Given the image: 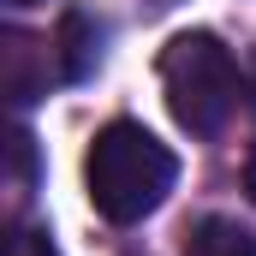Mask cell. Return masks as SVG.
Wrapping results in <instances>:
<instances>
[{
    "mask_svg": "<svg viewBox=\"0 0 256 256\" xmlns=\"http://www.w3.org/2000/svg\"><path fill=\"white\" fill-rule=\"evenodd\" d=\"M84 179H90V202L108 220L131 226V220H143V214H155L167 202L173 179H179V161H173V149L161 137H149L143 126L114 120V126L90 143Z\"/></svg>",
    "mask_w": 256,
    "mask_h": 256,
    "instance_id": "cell-1",
    "label": "cell"
},
{
    "mask_svg": "<svg viewBox=\"0 0 256 256\" xmlns=\"http://www.w3.org/2000/svg\"><path fill=\"white\" fill-rule=\"evenodd\" d=\"M161 90H167V108H173V120L185 131L214 137V131L232 120L244 84H238V60L220 48V36L185 30L161 54Z\"/></svg>",
    "mask_w": 256,
    "mask_h": 256,
    "instance_id": "cell-2",
    "label": "cell"
},
{
    "mask_svg": "<svg viewBox=\"0 0 256 256\" xmlns=\"http://www.w3.org/2000/svg\"><path fill=\"white\" fill-rule=\"evenodd\" d=\"M48 78H54V42L6 30V42H0V84H6V96L12 102H36Z\"/></svg>",
    "mask_w": 256,
    "mask_h": 256,
    "instance_id": "cell-3",
    "label": "cell"
},
{
    "mask_svg": "<svg viewBox=\"0 0 256 256\" xmlns=\"http://www.w3.org/2000/svg\"><path fill=\"white\" fill-rule=\"evenodd\" d=\"M185 256H256V232H250V226H238V220L208 214V220H196V226H191Z\"/></svg>",
    "mask_w": 256,
    "mask_h": 256,
    "instance_id": "cell-4",
    "label": "cell"
},
{
    "mask_svg": "<svg viewBox=\"0 0 256 256\" xmlns=\"http://www.w3.org/2000/svg\"><path fill=\"white\" fill-rule=\"evenodd\" d=\"M6 155H12V202H24L30 196V137L12 131L6 137Z\"/></svg>",
    "mask_w": 256,
    "mask_h": 256,
    "instance_id": "cell-5",
    "label": "cell"
},
{
    "mask_svg": "<svg viewBox=\"0 0 256 256\" xmlns=\"http://www.w3.org/2000/svg\"><path fill=\"white\" fill-rule=\"evenodd\" d=\"M6 256H60V250H54V238H48V232H36V226H18V232L6 238Z\"/></svg>",
    "mask_w": 256,
    "mask_h": 256,
    "instance_id": "cell-6",
    "label": "cell"
},
{
    "mask_svg": "<svg viewBox=\"0 0 256 256\" xmlns=\"http://www.w3.org/2000/svg\"><path fill=\"white\" fill-rule=\"evenodd\" d=\"M244 185H250V196H256V149H250V167H244Z\"/></svg>",
    "mask_w": 256,
    "mask_h": 256,
    "instance_id": "cell-7",
    "label": "cell"
},
{
    "mask_svg": "<svg viewBox=\"0 0 256 256\" xmlns=\"http://www.w3.org/2000/svg\"><path fill=\"white\" fill-rule=\"evenodd\" d=\"M250 108H256V72H250Z\"/></svg>",
    "mask_w": 256,
    "mask_h": 256,
    "instance_id": "cell-8",
    "label": "cell"
},
{
    "mask_svg": "<svg viewBox=\"0 0 256 256\" xmlns=\"http://www.w3.org/2000/svg\"><path fill=\"white\" fill-rule=\"evenodd\" d=\"M12 6H36V0H12Z\"/></svg>",
    "mask_w": 256,
    "mask_h": 256,
    "instance_id": "cell-9",
    "label": "cell"
}]
</instances>
